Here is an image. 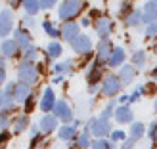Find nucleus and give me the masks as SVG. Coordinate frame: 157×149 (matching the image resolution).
Wrapping results in <instances>:
<instances>
[{
    "label": "nucleus",
    "mask_w": 157,
    "mask_h": 149,
    "mask_svg": "<svg viewBox=\"0 0 157 149\" xmlns=\"http://www.w3.org/2000/svg\"><path fill=\"white\" fill-rule=\"evenodd\" d=\"M12 38H13L15 42H17V46L21 48V52L25 50V48H29L31 44H33V42H31V40H33V36H31L29 29H25V27H15Z\"/></svg>",
    "instance_id": "13"
},
{
    "label": "nucleus",
    "mask_w": 157,
    "mask_h": 149,
    "mask_svg": "<svg viewBox=\"0 0 157 149\" xmlns=\"http://www.w3.org/2000/svg\"><path fill=\"white\" fill-rule=\"evenodd\" d=\"M86 130H88L96 140H101V138H105V136H109V134L113 132L109 121H104V119H100V117H94V119H90L88 124H86Z\"/></svg>",
    "instance_id": "3"
},
{
    "label": "nucleus",
    "mask_w": 157,
    "mask_h": 149,
    "mask_svg": "<svg viewBox=\"0 0 157 149\" xmlns=\"http://www.w3.org/2000/svg\"><path fill=\"white\" fill-rule=\"evenodd\" d=\"M146 36L147 38H153V36H157V21H153V23H147V27H146Z\"/></svg>",
    "instance_id": "39"
},
{
    "label": "nucleus",
    "mask_w": 157,
    "mask_h": 149,
    "mask_svg": "<svg viewBox=\"0 0 157 149\" xmlns=\"http://www.w3.org/2000/svg\"><path fill=\"white\" fill-rule=\"evenodd\" d=\"M52 115L56 117L58 121H63L65 124H71V121H73V109L65 99H58L56 101V107H54Z\"/></svg>",
    "instance_id": "6"
},
{
    "label": "nucleus",
    "mask_w": 157,
    "mask_h": 149,
    "mask_svg": "<svg viewBox=\"0 0 157 149\" xmlns=\"http://www.w3.org/2000/svg\"><path fill=\"white\" fill-rule=\"evenodd\" d=\"M27 128H29V115H25V113L13 115V119H12V134H23Z\"/></svg>",
    "instance_id": "16"
},
{
    "label": "nucleus",
    "mask_w": 157,
    "mask_h": 149,
    "mask_svg": "<svg viewBox=\"0 0 157 149\" xmlns=\"http://www.w3.org/2000/svg\"><path fill=\"white\" fill-rule=\"evenodd\" d=\"M121 149H134V142H132L130 138H127V140L121 143Z\"/></svg>",
    "instance_id": "43"
},
{
    "label": "nucleus",
    "mask_w": 157,
    "mask_h": 149,
    "mask_svg": "<svg viewBox=\"0 0 157 149\" xmlns=\"http://www.w3.org/2000/svg\"><path fill=\"white\" fill-rule=\"evenodd\" d=\"M142 21L146 23H153L157 21V4L153 2H146L142 8Z\"/></svg>",
    "instance_id": "22"
},
{
    "label": "nucleus",
    "mask_w": 157,
    "mask_h": 149,
    "mask_svg": "<svg viewBox=\"0 0 157 149\" xmlns=\"http://www.w3.org/2000/svg\"><path fill=\"white\" fill-rule=\"evenodd\" d=\"M0 69H6V58L0 54Z\"/></svg>",
    "instance_id": "49"
},
{
    "label": "nucleus",
    "mask_w": 157,
    "mask_h": 149,
    "mask_svg": "<svg viewBox=\"0 0 157 149\" xmlns=\"http://www.w3.org/2000/svg\"><path fill=\"white\" fill-rule=\"evenodd\" d=\"M0 109H2V88H0Z\"/></svg>",
    "instance_id": "51"
},
{
    "label": "nucleus",
    "mask_w": 157,
    "mask_h": 149,
    "mask_svg": "<svg viewBox=\"0 0 157 149\" xmlns=\"http://www.w3.org/2000/svg\"><path fill=\"white\" fill-rule=\"evenodd\" d=\"M77 136H78V132H77V128L73 126V124H63V126L58 128V138L63 140V142L71 143V142L77 140Z\"/></svg>",
    "instance_id": "18"
},
{
    "label": "nucleus",
    "mask_w": 157,
    "mask_h": 149,
    "mask_svg": "<svg viewBox=\"0 0 157 149\" xmlns=\"http://www.w3.org/2000/svg\"><path fill=\"white\" fill-rule=\"evenodd\" d=\"M38 4H40V10H52L58 4V0H38Z\"/></svg>",
    "instance_id": "40"
},
{
    "label": "nucleus",
    "mask_w": 157,
    "mask_h": 149,
    "mask_svg": "<svg viewBox=\"0 0 157 149\" xmlns=\"http://www.w3.org/2000/svg\"><path fill=\"white\" fill-rule=\"evenodd\" d=\"M115 109H117V101H109V103L101 109V113H100V119H104V121H109L111 117L115 115Z\"/></svg>",
    "instance_id": "30"
},
{
    "label": "nucleus",
    "mask_w": 157,
    "mask_h": 149,
    "mask_svg": "<svg viewBox=\"0 0 157 149\" xmlns=\"http://www.w3.org/2000/svg\"><path fill=\"white\" fill-rule=\"evenodd\" d=\"M117 76H119V80H121L123 84H130V82L136 78V67H134V65H123Z\"/></svg>",
    "instance_id": "21"
},
{
    "label": "nucleus",
    "mask_w": 157,
    "mask_h": 149,
    "mask_svg": "<svg viewBox=\"0 0 157 149\" xmlns=\"http://www.w3.org/2000/svg\"><path fill=\"white\" fill-rule=\"evenodd\" d=\"M81 27H90V17H82L81 19Z\"/></svg>",
    "instance_id": "47"
},
{
    "label": "nucleus",
    "mask_w": 157,
    "mask_h": 149,
    "mask_svg": "<svg viewBox=\"0 0 157 149\" xmlns=\"http://www.w3.org/2000/svg\"><path fill=\"white\" fill-rule=\"evenodd\" d=\"M132 12H134V8H132V4L128 2V0H123V2L119 4V15H121V17L127 19Z\"/></svg>",
    "instance_id": "35"
},
{
    "label": "nucleus",
    "mask_w": 157,
    "mask_h": 149,
    "mask_svg": "<svg viewBox=\"0 0 157 149\" xmlns=\"http://www.w3.org/2000/svg\"><path fill=\"white\" fill-rule=\"evenodd\" d=\"M94 31H96V35L104 40V38H107L109 35H111L113 21L109 19L107 15H100V17H96V21H94Z\"/></svg>",
    "instance_id": "10"
},
{
    "label": "nucleus",
    "mask_w": 157,
    "mask_h": 149,
    "mask_svg": "<svg viewBox=\"0 0 157 149\" xmlns=\"http://www.w3.org/2000/svg\"><path fill=\"white\" fill-rule=\"evenodd\" d=\"M73 67H75V61L73 59H65V61H59L52 67V73L58 75V76H63V75H69L73 73Z\"/></svg>",
    "instance_id": "20"
},
{
    "label": "nucleus",
    "mask_w": 157,
    "mask_h": 149,
    "mask_svg": "<svg viewBox=\"0 0 157 149\" xmlns=\"http://www.w3.org/2000/svg\"><path fill=\"white\" fill-rule=\"evenodd\" d=\"M6 78H8L6 69H0V88H2V84H6Z\"/></svg>",
    "instance_id": "45"
},
{
    "label": "nucleus",
    "mask_w": 157,
    "mask_h": 149,
    "mask_svg": "<svg viewBox=\"0 0 157 149\" xmlns=\"http://www.w3.org/2000/svg\"><path fill=\"white\" fill-rule=\"evenodd\" d=\"M38 128H40V132L44 136H48V134L58 130V119L52 113L44 115V117H40V121H38Z\"/></svg>",
    "instance_id": "15"
},
{
    "label": "nucleus",
    "mask_w": 157,
    "mask_h": 149,
    "mask_svg": "<svg viewBox=\"0 0 157 149\" xmlns=\"http://www.w3.org/2000/svg\"><path fill=\"white\" fill-rule=\"evenodd\" d=\"M56 94H54V90L50 88V86H46L44 92H42V96H40V101H38V107H40V111L44 115H48L54 111V107H56Z\"/></svg>",
    "instance_id": "9"
},
{
    "label": "nucleus",
    "mask_w": 157,
    "mask_h": 149,
    "mask_svg": "<svg viewBox=\"0 0 157 149\" xmlns=\"http://www.w3.org/2000/svg\"><path fill=\"white\" fill-rule=\"evenodd\" d=\"M59 31H61V38L71 44L75 38L81 35V25L75 23V21H67V23H63V25L59 27Z\"/></svg>",
    "instance_id": "12"
},
{
    "label": "nucleus",
    "mask_w": 157,
    "mask_h": 149,
    "mask_svg": "<svg viewBox=\"0 0 157 149\" xmlns=\"http://www.w3.org/2000/svg\"><path fill=\"white\" fill-rule=\"evenodd\" d=\"M13 12L10 8L0 10V38H10V35H13Z\"/></svg>",
    "instance_id": "5"
},
{
    "label": "nucleus",
    "mask_w": 157,
    "mask_h": 149,
    "mask_svg": "<svg viewBox=\"0 0 157 149\" xmlns=\"http://www.w3.org/2000/svg\"><path fill=\"white\" fill-rule=\"evenodd\" d=\"M90 145H92V134L84 128L82 132H78L75 140V149H90Z\"/></svg>",
    "instance_id": "23"
},
{
    "label": "nucleus",
    "mask_w": 157,
    "mask_h": 149,
    "mask_svg": "<svg viewBox=\"0 0 157 149\" xmlns=\"http://www.w3.org/2000/svg\"><path fill=\"white\" fill-rule=\"evenodd\" d=\"M155 50H157V46H155Z\"/></svg>",
    "instance_id": "54"
},
{
    "label": "nucleus",
    "mask_w": 157,
    "mask_h": 149,
    "mask_svg": "<svg viewBox=\"0 0 157 149\" xmlns=\"http://www.w3.org/2000/svg\"><path fill=\"white\" fill-rule=\"evenodd\" d=\"M31 86L29 84H23V82H15V90H13V98H15V103L23 105L31 96Z\"/></svg>",
    "instance_id": "17"
},
{
    "label": "nucleus",
    "mask_w": 157,
    "mask_h": 149,
    "mask_svg": "<svg viewBox=\"0 0 157 149\" xmlns=\"http://www.w3.org/2000/svg\"><path fill=\"white\" fill-rule=\"evenodd\" d=\"M35 107H36V96H35V94H31L29 99L23 103V113H25V115H31V113L35 111Z\"/></svg>",
    "instance_id": "36"
},
{
    "label": "nucleus",
    "mask_w": 157,
    "mask_h": 149,
    "mask_svg": "<svg viewBox=\"0 0 157 149\" xmlns=\"http://www.w3.org/2000/svg\"><path fill=\"white\" fill-rule=\"evenodd\" d=\"M146 59H147V56H146L144 50H136L134 54H132V65L134 67H144Z\"/></svg>",
    "instance_id": "34"
},
{
    "label": "nucleus",
    "mask_w": 157,
    "mask_h": 149,
    "mask_svg": "<svg viewBox=\"0 0 157 149\" xmlns=\"http://www.w3.org/2000/svg\"><path fill=\"white\" fill-rule=\"evenodd\" d=\"M119 103H121V105L130 103V96H121V98H119Z\"/></svg>",
    "instance_id": "46"
},
{
    "label": "nucleus",
    "mask_w": 157,
    "mask_h": 149,
    "mask_svg": "<svg viewBox=\"0 0 157 149\" xmlns=\"http://www.w3.org/2000/svg\"><path fill=\"white\" fill-rule=\"evenodd\" d=\"M109 138H111L113 143H117V142H124V140H127V132H123V130H113L111 134H109Z\"/></svg>",
    "instance_id": "37"
},
{
    "label": "nucleus",
    "mask_w": 157,
    "mask_h": 149,
    "mask_svg": "<svg viewBox=\"0 0 157 149\" xmlns=\"http://www.w3.org/2000/svg\"><path fill=\"white\" fill-rule=\"evenodd\" d=\"M10 138H12L10 130H2V132H0V149H6V143L10 142Z\"/></svg>",
    "instance_id": "38"
},
{
    "label": "nucleus",
    "mask_w": 157,
    "mask_h": 149,
    "mask_svg": "<svg viewBox=\"0 0 157 149\" xmlns=\"http://www.w3.org/2000/svg\"><path fill=\"white\" fill-rule=\"evenodd\" d=\"M12 119H13V115H12V113L0 111V132H2V130H10V128H12Z\"/></svg>",
    "instance_id": "31"
},
{
    "label": "nucleus",
    "mask_w": 157,
    "mask_h": 149,
    "mask_svg": "<svg viewBox=\"0 0 157 149\" xmlns=\"http://www.w3.org/2000/svg\"><path fill=\"white\" fill-rule=\"evenodd\" d=\"M153 109H155V111H157V99H155V103H153Z\"/></svg>",
    "instance_id": "52"
},
{
    "label": "nucleus",
    "mask_w": 157,
    "mask_h": 149,
    "mask_svg": "<svg viewBox=\"0 0 157 149\" xmlns=\"http://www.w3.org/2000/svg\"><path fill=\"white\" fill-rule=\"evenodd\" d=\"M151 75H153V78L157 80V65H155V69H153V73H151Z\"/></svg>",
    "instance_id": "50"
},
{
    "label": "nucleus",
    "mask_w": 157,
    "mask_h": 149,
    "mask_svg": "<svg viewBox=\"0 0 157 149\" xmlns=\"http://www.w3.org/2000/svg\"><path fill=\"white\" fill-rule=\"evenodd\" d=\"M144 132H146V126H144L142 122H132L130 124V130H128V138L132 140V142H138V140H142Z\"/></svg>",
    "instance_id": "28"
},
{
    "label": "nucleus",
    "mask_w": 157,
    "mask_h": 149,
    "mask_svg": "<svg viewBox=\"0 0 157 149\" xmlns=\"http://www.w3.org/2000/svg\"><path fill=\"white\" fill-rule=\"evenodd\" d=\"M147 2H153V4H157V0H147Z\"/></svg>",
    "instance_id": "53"
},
{
    "label": "nucleus",
    "mask_w": 157,
    "mask_h": 149,
    "mask_svg": "<svg viewBox=\"0 0 157 149\" xmlns=\"http://www.w3.org/2000/svg\"><path fill=\"white\" fill-rule=\"evenodd\" d=\"M90 149H115V143L111 142V140H105V138H101V140H94Z\"/></svg>",
    "instance_id": "33"
},
{
    "label": "nucleus",
    "mask_w": 157,
    "mask_h": 149,
    "mask_svg": "<svg viewBox=\"0 0 157 149\" xmlns=\"http://www.w3.org/2000/svg\"><path fill=\"white\" fill-rule=\"evenodd\" d=\"M150 138L153 140V143L157 147V122H151L150 124Z\"/></svg>",
    "instance_id": "42"
},
{
    "label": "nucleus",
    "mask_w": 157,
    "mask_h": 149,
    "mask_svg": "<svg viewBox=\"0 0 157 149\" xmlns=\"http://www.w3.org/2000/svg\"><path fill=\"white\" fill-rule=\"evenodd\" d=\"M124 23H127L128 27H136V25H140V23H142V10H134L127 19H124Z\"/></svg>",
    "instance_id": "32"
},
{
    "label": "nucleus",
    "mask_w": 157,
    "mask_h": 149,
    "mask_svg": "<svg viewBox=\"0 0 157 149\" xmlns=\"http://www.w3.org/2000/svg\"><path fill=\"white\" fill-rule=\"evenodd\" d=\"M71 48L75 54H78V56H90V52H92V40H90V36H86V35H78L75 40L71 42Z\"/></svg>",
    "instance_id": "8"
},
{
    "label": "nucleus",
    "mask_w": 157,
    "mask_h": 149,
    "mask_svg": "<svg viewBox=\"0 0 157 149\" xmlns=\"http://www.w3.org/2000/svg\"><path fill=\"white\" fill-rule=\"evenodd\" d=\"M115 121L117 122H121V124H127V122H130L132 124V117H134V113H132V109L128 107V105H119L115 109Z\"/></svg>",
    "instance_id": "19"
},
{
    "label": "nucleus",
    "mask_w": 157,
    "mask_h": 149,
    "mask_svg": "<svg viewBox=\"0 0 157 149\" xmlns=\"http://www.w3.org/2000/svg\"><path fill=\"white\" fill-rule=\"evenodd\" d=\"M42 31L52 38V40H58V38H61L59 27H56V23H52L50 19H44V21H42Z\"/></svg>",
    "instance_id": "26"
},
{
    "label": "nucleus",
    "mask_w": 157,
    "mask_h": 149,
    "mask_svg": "<svg viewBox=\"0 0 157 149\" xmlns=\"http://www.w3.org/2000/svg\"><path fill=\"white\" fill-rule=\"evenodd\" d=\"M15 73H17V80L23 82V84H29L33 86L38 82V69H36V63H29V61H19L17 69H15Z\"/></svg>",
    "instance_id": "2"
},
{
    "label": "nucleus",
    "mask_w": 157,
    "mask_h": 149,
    "mask_svg": "<svg viewBox=\"0 0 157 149\" xmlns=\"http://www.w3.org/2000/svg\"><path fill=\"white\" fill-rule=\"evenodd\" d=\"M121 88H123V82L119 80V76L117 75H105L104 80H101V90L100 92L107 98H113L121 92Z\"/></svg>",
    "instance_id": "4"
},
{
    "label": "nucleus",
    "mask_w": 157,
    "mask_h": 149,
    "mask_svg": "<svg viewBox=\"0 0 157 149\" xmlns=\"http://www.w3.org/2000/svg\"><path fill=\"white\" fill-rule=\"evenodd\" d=\"M61 54H63V48H61V44L58 40H52L46 46V56H48V59H58Z\"/></svg>",
    "instance_id": "29"
},
{
    "label": "nucleus",
    "mask_w": 157,
    "mask_h": 149,
    "mask_svg": "<svg viewBox=\"0 0 157 149\" xmlns=\"http://www.w3.org/2000/svg\"><path fill=\"white\" fill-rule=\"evenodd\" d=\"M61 80H63V78H61V76H58V75H54V78H52V84H59Z\"/></svg>",
    "instance_id": "48"
},
{
    "label": "nucleus",
    "mask_w": 157,
    "mask_h": 149,
    "mask_svg": "<svg viewBox=\"0 0 157 149\" xmlns=\"http://www.w3.org/2000/svg\"><path fill=\"white\" fill-rule=\"evenodd\" d=\"M113 44L109 38H104V40H100L98 46H96V61H100V63H107V59L111 58L113 54Z\"/></svg>",
    "instance_id": "11"
},
{
    "label": "nucleus",
    "mask_w": 157,
    "mask_h": 149,
    "mask_svg": "<svg viewBox=\"0 0 157 149\" xmlns=\"http://www.w3.org/2000/svg\"><path fill=\"white\" fill-rule=\"evenodd\" d=\"M124 50L121 48V46H117V48L113 50V54H111V58L107 59V65L109 67H123V61H124Z\"/></svg>",
    "instance_id": "27"
},
{
    "label": "nucleus",
    "mask_w": 157,
    "mask_h": 149,
    "mask_svg": "<svg viewBox=\"0 0 157 149\" xmlns=\"http://www.w3.org/2000/svg\"><path fill=\"white\" fill-rule=\"evenodd\" d=\"M21 10L29 17H35L40 12V4H38V0H21Z\"/></svg>",
    "instance_id": "24"
},
{
    "label": "nucleus",
    "mask_w": 157,
    "mask_h": 149,
    "mask_svg": "<svg viewBox=\"0 0 157 149\" xmlns=\"http://www.w3.org/2000/svg\"><path fill=\"white\" fill-rule=\"evenodd\" d=\"M21 23H23V27H25V29H33V27H35V17H29V15H23Z\"/></svg>",
    "instance_id": "41"
},
{
    "label": "nucleus",
    "mask_w": 157,
    "mask_h": 149,
    "mask_svg": "<svg viewBox=\"0 0 157 149\" xmlns=\"http://www.w3.org/2000/svg\"><path fill=\"white\" fill-rule=\"evenodd\" d=\"M21 6V0H8V8L10 10H15V8Z\"/></svg>",
    "instance_id": "44"
},
{
    "label": "nucleus",
    "mask_w": 157,
    "mask_h": 149,
    "mask_svg": "<svg viewBox=\"0 0 157 149\" xmlns=\"http://www.w3.org/2000/svg\"><path fill=\"white\" fill-rule=\"evenodd\" d=\"M86 8L84 0H63L58 8V17L67 23V21H75V17L82 13V10Z\"/></svg>",
    "instance_id": "1"
},
{
    "label": "nucleus",
    "mask_w": 157,
    "mask_h": 149,
    "mask_svg": "<svg viewBox=\"0 0 157 149\" xmlns=\"http://www.w3.org/2000/svg\"><path fill=\"white\" fill-rule=\"evenodd\" d=\"M0 54L6 59H15V58L21 56V48L17 46V42L13 38H2L0 40Z\"/></svg>",
    "instance_id": "7"
},
{
    "label": "nucleus",
    "mask_w": 157,
    "mask_h": 149,
    "mask_svg": "<svg viewBox=\"0 0 157 149\" xmlns=\"http://www.w3.org/2000/svg\"><path fill=\"white\" fill-rule=\"evenodd\" d=\"M38 56H40V50L36 46L31 44L29 48H25L21 52V61H29V63H38Z\"/></svg>",
    "instance_id": "25"
},
{
    "label": "nucleus",
    "mask_w": 157,
    "mask_h": 149,
    "mask_svg": "<svg viewBox=\"0 0 157 149\" xmlns=\"http://www.w3.org/2000/svg\"><path fill=\"white\" fill-rule=\"evenodd\" d=\"M101 76H104V63L94 61V63L86 69V80H88V86L90 84H100Z\"/></svg>",
    "instance_id": "14"
}]
</instances>
